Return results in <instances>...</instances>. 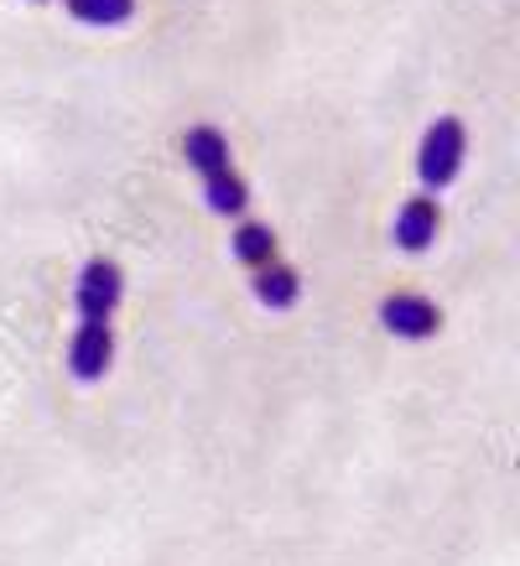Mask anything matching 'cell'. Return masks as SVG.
<instances>
[{
    "mask_svg": "<svg viewBox=\"0 0 520 566\" xmlns=\"http://www.w3.org/2000/svg\"><path fill=\"white\" fill-rule=\"evenodd\" d=\"M464 151H468V130H464V120H458V115H443V120L427 125V136H422V156H416V172H422L427 198H433V192H443L453 177H458Z\"/></svg>",
    "mask_w": 520,
    "mask_h": 566,
    "instance_id": "obj_1",
    "label": "cell"
},
{
    "mask_svg": "<svg viewBox=\"0 0 520 566\" xmlns=\"http://www.w3.org/2000/svg\"><path fill=\"white\" fill-rule=\"evenodd\" d=\"M125 296V275L115 260H89L84 275H79V292H73V307H79V323H110L115 307Z\"/></svg>",
    "mask_w": 520,
    "mask_h": 566,
    "instance_id": "obj_2",
    "label": "cell"
},
{
    "mask_svg": "<svg viewBox=\"0 0 520 566\" xmlns=\"http://www.w3.org/2000/svg\"><path fill=\"white\" fill-rule=\"evenodd\" d=\"M110 364H115V333H110V323H79L73 327V338H69L73 379L94 385V379L110 375Z\"/></svg>",
    "mask_w": 520,
    "mask_h": 566,
    "instance_id": "obj_3",
    "label": "cell"
},
{
    "mask_svg": "<svg viewBox=\"0 0 520 566\" xmlns=\"http://www.w3.org/2000/svg\"><path fill=\"white\" fill-rule=\"evenodd\" d=\"M381 323H385V333L422 344V338H433L437 327H443V312H437V302H427V296L396 292V296H385L381 302Z\"/></svg>",
    "mask_w": 520,
    "mask_h": 566,
    "instance_id": "obj_4",
    "label": "cell"
},
{
    "mask_svg": "<svg viewBox=\"0 0 520 566\" xmlns=\"http://www.w3.org/2000/svg\"><path fill=\"white\" fill-rule=\"evenodd\" d=\"M437 223H443V213H437V198H427V192H422V198H406V203H401V213H396V229H391V234H396V244L401 250H427V244L437 240Z\"/></svg>",
    "mask_w": 520,
    "mask_h": 566,
    "instance_id": "obj_5",
    "label": "cell"
},
{
    "mask_svg": "<svg viewBox=\"0 0 520 566\" xmlns=\"http://www.w3.org/2000/svg\"><path fill=\"white\" fill-rule=\"evenodd\" d=\"M183 161L204 177L225 172L229 167V136L219 130V125H193L188 136H183Z\"/></svg>",
    "mask_w": 520,
    "mask_h": 566,
    "instance_id": "obj_6",
    "label": "cell"
},
{
    "mask_svg": "<svg viewBox=\"0 0 520 566\" xmlns=\"http://www.w3.org/2000/svg\"><path fill=\"white\" fill-rule=\"evenodd\" d=\"M250 286H256V296L271 312H287L297 296H302V275H297L287 260H271V265H260V271H256V281H250Z\"/></svg>",
    "mask_w": 520,
    "mask_h": 566,
    "instance_id": "obj_7",
    "label": "cell"
},
{
    "mask_svg": "<svg viewBox=\"0 0 520 566\" xmlns=\"http://www.w3.org/2000/svg\"><path fill=\"white\" fill-rule=\"evenodd\" d=\"M235 260H245L250 271L271 265V260H277V229H271V223L245 219L240 229H235Z\"/></svg>",
    "mask_w": 520,
    "mask_h": 566,
    "instance_id": "obj_8",
    "label": "cell"
},
{
    "mask_svg": "<svg viewBox=\"0 0 520 566\" xmlns=\"http://www.w3.org/2000/svg\"><path fill=\"white\" fill-rule=\"evenodd\" d=\"M204 198H208V208H214V213H225V219H240L245 203H250V192H245V182H240L235 167L204 177Z\"/></svg>",
    "mask_w": 520,
    "mask_h": 566,
    "instance_id": "obj_9",
    "label": "cell"
},
{
    "mask_svg": "<svg viewBox=\"0 0 520 566\" xmlns=\"http://www.w3.org/2000/svg\"><path fill=\"white\" fill-rule=\"evenodd\" d=\"M69 17L84 27H125L136 17V0H69Z\"/></svg>",
    "mask_w": 520,
    "mask_h": 566,
    "instance_id": "obj_10",
    "label": "cell"
}]
</instances>
